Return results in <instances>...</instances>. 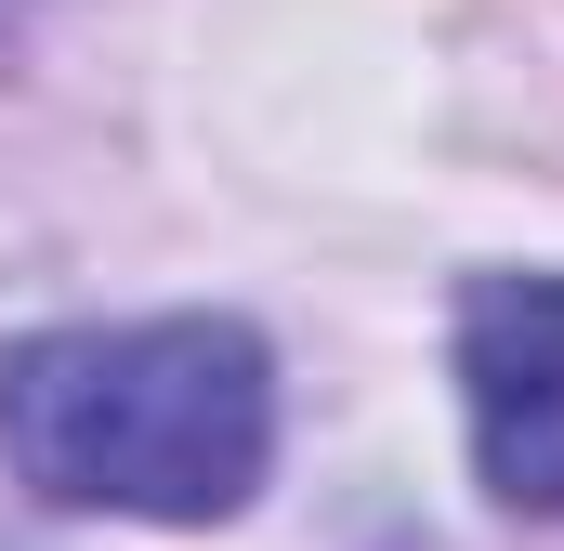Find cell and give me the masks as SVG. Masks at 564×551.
<instances>
[{
  "label": "cell",
  "instance_id": "1",
  "mask_svg": "<svg viewBox=\"0 0 564 551\" xmlns=\"http://www.w3.org/2000/svg\"><path fill=\"white\" fill-rule=\"evenodd\" d=\"M276 368L237 315H144V328H40L0 355V460L53 512L224 526L263 486Z\"/></svg>",
  "mask_w": 564,
  "mask_h": 551
},
{
  "label": "cell",
  "instance_id": "2",
  "mask_svg": "<svg viewBox=\"0 0 564 551\" xmlns=\"http://www.w3.org/2000/svg\"><path fill=\"white\" fill-rule=\"evenodd\" d=\"M459 408L512 512H564V276H486L459 302Z\"/></svg>",
  "mask_w": 564,
  "mask_h": 551
}]
</instances>
